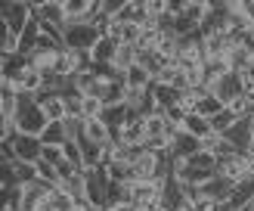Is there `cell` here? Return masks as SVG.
I'll use <instances>...</instances> for the list:
<instances>
[{
	"label": "cell",
	"instance_id": "obj_9",
	"mask_svg": "<svg viewBox=\"0 0 254 211\" xmlns=\"http://www.w3.org/2000/svg\"><path fill=\"white\" fill-rule=\"evenodd\" d=\"M158 205H161L164 211H180V208L186 205V196H183V183L177 180L174 174H171V177L164 180V186H161V202H158Z\"/></svg>",
	"mask_w": 254,
	"mask_h": 211
},
{
	"label": "cell",
	"instance_id": "obj_17",
	"mask_svg": "<svg viewBox=\"0 0 254 211\" xmlns=\"http://www.w3.org/2000/svg\"><path fill=\"white\" fill-rule=\"evenodd\" d=\"M171 152H174L177 158H192V155H198V152H201V140L183 131V134L174 140V149H171Z\"/></svg>",
	"mask_w": 254,
	"mask_h": 211
},
{
	"label": "cell",
	"instance_id": "obj_5",
	"mask_svg": "<svg viewBox=\"0 0 254 211\" xmlns=\"http://www.w3.org/2000/svg\"><path fill=\"white\" fill-rule=\"evenodd\" d=\"M34 12H37L41 22L53 25L59 31L68 28V12H65V3H62V0H41V3H34Z\"/></svg>",
	"mask_w": 254,
	"mask_h": 211
},
{
	"label": "cell",
	"instance_id": "obj_20",
	"mask_svg": "<svg viewBox=\"0 0 254 211\" xmlns=\"http://www.w3.org/2000/svg\"><path fill=\"white\" fill-rule=\"evenodd\" d=\"M230 202H233L236 208H248V205H254V177H248V180H242V183H236Z\"/></svg>",
	"mask_w": 254,
	"mask_h": 211
},
{
	"label": "cell",
	"instance_id": "obj_10",
	"mask_svg": "<svg viewBox=\"0 0 254 211\" xmlns=\"http://www.w3.org/2000/svg\"><path fill=\"white\" fill-rule=\"evenodd\" d=\"M84 137H87L90 143H96V146L115 143V131H112L103 118H84Z\"/></svg>",
	"mask_w": 254,
	"mask_h": 211
},
{
	"label": "cell",
	"instance_id": "obj_36",
	"mask_svg": "<svg viewBox=\"0 0 254 211\" xmlns=\"http://www.w3.org/2000/svg\"><path fill=\"white\" fill-rule=\"evenodd\" d=\"M239 211H251V205H248V208H239Z\"/></svg>",
	"mask_w": 254,
	"mask_h": 211
},
{
	"label": "cell",
	"instance_id": "obj_8",
	"mask_svg": "<svg viewBox=\"0 0 254 211\" xmlns=\"http://www.w3.org/2000/svg\"><path fill=\"white\" fill-rule=\"evenodd\" d=\"M12 146H16L19 161H31V165H37V161H41V155H44V143H41V137L19 134L16 140H12Z\"/></svg>",
	"mask_w": 254,
	"mask_h": 211
},
{
	"label": "cell",
	"instance_id": "obj_33",
	"mask_svg": "<svg viewBox=\"0 0 254 211\" xmlns=\"http://www.w3.org/2000/svg\"><path fill=\"white\" fill-rule=\"evenodd\" d=\"M217 211H239V208L230 202V199H226V202H217Z\"/></svg>",
	"mask_w": 254,
	"mask_h": 211
},
{
	"label": "cell",
	"instance_id": "obj_12",
	"mask_svg": "<svg viewBox=\"0 0 254 211\" xmlns=\"http://www.w3.org/2000/svg\"><path fill=\"white\" fill-rule=\"evenodd\" d=\"M12 84L19 87V93H28V96H41L44 93V74L37 71V69H25V71H19L16 78H12Z\"/></svg>",
	"mask_w": 254,
	"mask_h": 211
},
{
	"label": "cell",
	"instance_id": "obj_31",
	"mask_svg": "<svg viewBox=\"0 0 254 211\" xmlns=\"http://www.w3.org/2000/svg\"><path fill=\"white\" fill-rule=\"evenodd\" d=\"M44 161H50L53 168H59L62 161H65V152H62V146H44Z\"/></svg>",
	"mask_w": 254,
	"mask_h": 211
},
{
	"label": "cell",
	"instance_id": "obj_6",
	"mask_svg": "<svg viewBox=\"0 0 254 211\" xmlns=\"http://www.w3.org/2000/svg\"><path fill=\"white\" fill-rule=\"evenodd\" d=\"M115 143L118 146H139V143H146V121L139 115H130L121 124V131H115Z\"/></svg>",
	"mask_w": 254,
	"mask_h": 211
},
{
	"label": "cell",
	"instance_id": "obj_2",
	"mask_svg": "<svg viewBox=\"0 0 254 211\" xmlns=\"http://www.w3.org/2000/svg\"><path fill=\"white\" fill-rule=\"evenodd\" d=\"M62 47H65V44H59V41H53V37L41 34V41H37V47H34L31 53H28V66H31V69H37L41 74L56 71V66H59V56H62Z\"/></svg>",
	"mask_w": 254,
	"mask_h": 211
},
{
	"label": "cell",
	"instance_id": "obj_16",
	"mask_svg": "<svg viewBox=\"0 0 254 211\" xmlns=\"http://www.w3.org/2000/svg\"><path fill=\"white\" fill-rule=\"evenodd\" d=\"M201 190V196H208V199H214V202H226V199L233 196V190H236V183L233 180H226V177H211L205 186H198Z\"/></svg>",
	"mask_w": 254,
	"mask_h": 211
},
{
	"label": "cell",
	"instance_id": "obj_7",
	"mask_svg": "<svg viewBox=\"0 0 254 211\" xmlns=\"http://www.w3.org/2000/svg\"><path fill=\"white\" fill-rule=\"evenodd\" d=\"M37 106L44 109V115H47L50 124H62L68 118V106H65V96L62 93H47L44 90L41 96H37Z\"/></svg>",
	"mask_w": 254,
	"mask_h": 211
},
{
	"label": "cell",
	"instance_id": "obj_15",
	"mask_svg": "<svg viewBox=\"0 0 254 211\" xmlns=\"http://www.w3.org/2000/svg\"><path fill=\"white\" fill-rule=\"evenodd\" d=\"M133 66H139V50L133 44H118V53H115V62H112V71H118L121 78Z\"/></svg>",
	"mask_w": 254,
	"mask_h": 211
},
{
	"label": "cell",
	"instance_id": "obj_35",
	"mask_svg": "<svg viewBox=\"0 0 254 211\" xmlns=\"http://www.w3.org/2000/svg\"><path fill=\"white\" fill-rule=\"evenodd\" d=\"M180 211H192V208H189V205H183V208H180Z\"/></svg>",
	"mask_w": 254,
	"mask_h": 211
},
{
	"label": "cell",
	"instance_id": "obj_18",
	"mask_svg": "<svg viewBox=\"0 0 254 211\" xmlns=\"http://www.w3.org/2000/svg\"><path fill=\"white\" fill-rule=\"evenodd\" d=\"M183 131H186V134H192V137H198V140H208V137L214 134L211 121H208V118H201V115H195V112H189V115H186Z\"/></svg>",
	"mask_w": 254,
	"mask_h": 211
},
{
	"label": "cell",
	"instance_id": "obj_23",
	"mask_svg": "<svg viewBox=\"0 0 254 211\" xmlns=\"http://www.w3.org/2000/svg\"><path fill=\"white\" fill-rule=\"evenodd\" d=\"M41 143H44V146H65V143H68L65 124H47V131L41 134Z\"/></svg>",
	"mask_w": 254,
	"mask_h": 211
},
{
	"label": "cell",
	"instance_id": "obj_4",
	"mask_svg": "<svg viewBox=\"0 0 254 211\" xmlns=\"http://www.w3.org/2000/svg\"><path fill=\"white\" fill-rule=\"evenodd\" d=\"M99 28L90 22H68V28L62 31V44L68 50H93V44L99 41Z\"/></svg>",
	"mask_w": 254,
	"mask_h": 211
},
{
	"label": "cell",
	"instance_id": "obj_3",
	"mask_svg": "<svg viewBox=\"0 0 254 211\" xmlns=\"http://www.w3.org/2000/svg\"><path fill=\"white\" fill-rule=\"evenodd\" d=\"M34 16V0H3L0 3V28L22 34V28Z\"/></svg>",
	"mask_w": 254,
	"mask_h": 211
},
{
	"label": "cell",
	"instance_id": "obj_21",
	"mask_svg": "<svg viewBox=\"0 0 254 211\" xmlns=\"http://www.w3.org/2000/svg\"><path fill=\"white\" fill-rule=\"evenodd\" d=\"M152 96H155L158 109H164V112H168L171 106H177V103H180V93H177L171 84H152Z\"/></svg>",
	"mask_w": 254,
	"mask_h": 211
},
{
	"label": "cell",
	"instance_id": "obj_25",
	"mask_svg": "<svg viewBox=\"0 0 254 211\" xmlns=\"http://www.w3.org/2000/svg\"><path fill=\"white\" fill-rule=\"evenodd\" d=\"M12 174H16V183L19 186L34 183L37 180V165H31V161H12Z\"/></svg>",
	"mask_w": 254,
	"mask_h": 211
},
{
	"label": "cell",
	"instance_id": "obj_29",
	"mask_svg": "<svg viewBox=\"0 0 254 211\" xmlns=\"http://www.w3.org/2000/svg\"><path fill=\"white\" fill-rule=\"evenodd\" d=\"M37 180H44V183H50V186H59V168H53V165H50V161H37Z\"/></svg>",
	"mask_w": 254,
	"mask_h": 211
},
{
	"label": "cell",
	"instance_id": "obj_34",
	"mask_svg": "<svg viewBox=\"0 0 254 211\" xmlns=\"http://www.w3.org/2000/svg\"><path fill=\"white\" fill-rule=\"evenodd\" d=\"M248 47L254 50V28H248Z\"/></svg>",
	"mask_w": 254,
	"mask_h": 211
},
{
	"label": "cell",
	"instance_id": "obj_19",
	"mask_svg": "<svg viewBox=\"0 0 254 211\" xmlns=\"http://www.w3.org/2000/svg\"><path fill=\"white\" fill-rule=\"evenodd\" d=\"M124 84H127V90H152V74L143 69V66H133L130 71L124 74Z\"/></svg>",
	"mask_w": 254,
	"mask_h": 211
},
{
	"label": "cell",
	"instance_id": "obj_30",
	"mask_svg": "<svg viewBox=\"0 0 254 211\" xmlns=\"http://www.w3.org/2000/svg\"><path fill=\"white\" fill-rule=\"evenodd\" d=\"M62 152H65V161H71L78 171H84L87 168V161H84V152H81V146L74 143V140H68L65 146H62Z\"/></svg>",
	"mask_w": 254,
	"mask_h": 211
},
{
	"label": "cell",
	"instance_id": "obj_13",
	"mask_svg": "<svg viewBox=\"0 0 254 211\" xmlns=\"http://www.w3.org/2000/svg\"><path fill=\"white\" fill-rule=\"evenodd\" d=\"M223 140H230V143L239 149V152H245V149L251 146V140H254V131H251V118H239V121L233 124V128L223 134Z\"/></svg>",
	"mask_w": 254,
	"mask_h": 211
},
{
	"label": "cell",
	"instance_id": "obj_38",
	"mask_svg": "<svg viewBox=\"0 0 254 211\" xmlns=\"http://www.w3.org/2000/svg\"><path fill=\"white\" fill-rule=\"evenodd\" d=\"M251 211H254V205H251Z\"/></svg>",
	"mask_w": 254,
	"mask_h": 211
},
{
	"label": "cell",
	"instance_id": "obj_22",
	"mask_svg": "<svg viewBox=\"0 0 254 211\" xmlns=\"http://www.w3.org/2000/svg\"><path fill=\"white\" fill-rule=\"evenodd\" d=\"M130 118V109H127L124 103L121 106H106V112H103V121L109 124L112 131H121V124Z\"/></svg>",
	"mask_w": 254,
	"mask_h": 211
},
{
	"label": "cell",
	"instance_id": "obj_28",
	"mask_svg": "<svg viewBox=\"0 0 254 211\" xmlns=\"http://www.w3.org/2000/svg\"><path fill=\"white\" fill-rule=\"evenodd\" d=\"M236 121H239V115H233L230 109H223L220 115H214V118H211V128H214V134H220V137H223V134L230 131Z\"/></svg>",
	"mask_w": 254,
	"mask_h": 211
},
{
	"label": "cell",
	"instance_id": "obj_27",
	"mask_svg": "<svg viewBox=\"0 0 254 211\" xmlns=\"http://www.w3.org/2000/svg\"><path fill=\"white\" fill-rule=\"evenodd\" d=\"M81 112H84V118H103L106 103L99 96H84L81 99Z\"/></svg>",
	"mask_w": 254,
	"mask_h": 211
},
{
	"label": "cell",
	"instance_id": "obj_32",
	"mask_svg": "<svg viewBox=\"0 0 254 211\" xmlns=\"http://www.w3.org/2000/svg\"><path fill=\"white\" fill-rule=\"evenodd\" d=\"M192 211H217V202H214V199H208V196H201L195 205H189Z\"/></svg>",
	"mask_w": 254,
	"mask_h": 211
},
{
	"label": "cell",
	"instance_id": "obj_14",
	"mask_svg": "<svg viewBox=\"0 0 254 211\" xmlns=\"http://www.w3.org/2000/svg\"><path fill=\"white\" fill-rule=\"evenodd\" d=\"M16 112H19V87L12 81H0V118L16 121Z\"/></svg>",
	"mask_w": 254,
	"mask_h": 211
},
{
	"label": "cell",
	"instance_id": "obj_26",
	"mask_svg": "<svg viewBox=\"0 0 254 211\" xmlns=\"http://www.w3.org/2000/svg\"><path fill=\"white\" fill-rule=\"evenodd\" d=\"M53 211H74V199L62 190V186H53V196H50V202H47Z\"/></svg>",
	"mask_w": 254,
	"mask_h": 211
},
{
	"label": "cell",
	"instance_id": "obj_11",
	"mask_svg": "<svg viewBox=\"0 0 254 211\" xmlns=\"http://www.w3.org/2000/svg\"><path fill=\"white\" fill-rule=\"evenodd\" d=\"M245 90H242V78H239V71H230V74H223L220 78V84L214 87V96L220 99L223 106H230L236 96H242Z\"/></svg>",
	"mask_w": 254,
	"mask_h": 211
},
{
	"label": "cell",
	"instance_id": "obj_37",
	"mask_svg": "<svg viewBox=\"0 0 254 211\" xmlns=\"http://www.w3.org/2000/svg\"><path fill=\"white\" fill-rule=\"evenodd\" d=\"M251 131H254V118H251Z\"/></svg>",
	"mask_w": 254,
	"mask_h": 211
},
{
	"label": "cell",
	"instance_id": "obj_24",
	"mask_svg": "<svg viewBox=\"0 0 254 211\" xmlns=\"http://www.w3.org/2000/svg\"><path fill=\"white\" fill-rule=\"evenodd\" d=\"M226 106L220 103V99L217 96H214V93H208L205 99H198V106H195V115H201V118H214V115H220V112H223Z\"/></svg>",
	"mask_w": 254,
	"mask_h": 211
},
{
	"label": "cell",
	"instance_id": "obj_1",
	"mask_svg": "<svg viewBox=\"0 0 254 211\" xmlns=\"http://www.w3.org/2000/svg\"><path fill=\"white\" fill-rule=\"evenodd\" d=\"M16 124H19V134H28V137H41L47 131V115L44 109L37 106V96L28 93H19V112H16Z\"/></svg>",
	"mask_w": 254,
	"mask_h": 211
}]
</instances>
